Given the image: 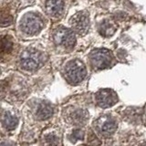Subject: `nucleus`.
I'll return each mask as SVG.
<instances>
[{
	"label": "nucleus",
	"instance_id": "1",
	"mask_svg": "<svg viewBox=\"0 0 146 146\" xmlns=\"http://www.w3.org/2000/svg\"><path fill=\"white\" fill-rule=\"evenodd\" d=\"M87 75V70L83 62L80 59H73L65 68V77L71 84H78L82 81Z\"/></svg>",
	"mask_w": 146,
	"mask_h": 146
},
{
	"label": "nucleus",
	"instance_id": "2",
	"mask_svg": "<svg viewBox=\"0 0 146 146\" xmlns=\"http://www.w3.org/2000/svg\"><path fill=\"white\" fill-rule=\"evenodd\" d=\"M42 55L35 49H26L20 55V65L26 70H35L42 62Z\"/></svg>",
	"mask_w": 146,
	"mask_h": 146
},
{
	"label": "nucleus",
	"instance_id": "3",
	"mask_svg": "<svg viewBox=\"0 0 146 146\" xmlns=\"http://www.w3.org/2000/svg\"><path fill=\"white\" fill-rule=\"evenodd\" d=\"M43 21L35 14H27L21 20V29L27 35H36L42 29Z\"/></svg>",
	"mask_w": 146,
	"mask_h": 146
},
{
	"label": "nucleus",
	"instance_id": "4",
	"mask_svg": "<svg viewBox=\"0 0 146 146\" xmlns=\"http://www.w3.org/2000/svg\"><path fill=\"white\" fill-rule=\"evenodd\" d=\"M54 41L57 45L66 48H72L75 46L76 38L73 31L65 27H58L54 33Z\"/></svg>",
	"mask_w": 146,
	"mask_h": 146
},
{
	"label": "nucleus",
	"instance_id": "5",
	"mask_svg": "<svg viewBox=\"0 0 146 146\" xmlns=\"http://www.w3.org/2000/svg\"><path fill=\"white\" fill-rule=\"evenodd\" d=\"M90 58L93 67L99 70L109 67L111 62V54L109 50L104 48L94 49L93 51H91Z\"/></svg>",
	"mask_w": 146,
	"mask_h": 146
},
{
	"label": "nucleus",
	"instance_id": "6",
	"mask_svg": "<svg viewBox=\"0 0 146 146\" xmlns=\"http://www.w3.org/2000/svg\"><path fill=\"white\" fill-rule=\"evenodd\" d=\"M94 128L100 134L110 136L117 129V123L111 116H102L94 121Z\"/></svg>",
	"mask_w": 146,
	"mask_h": 146
},
{
	"label": "nucleus",
	"instance_id": "7",
	"mask_svg": "<svg viewBox=\"0 0 146 146\" xmlns=\"http://www.w3.org/2000/svg\"><path fill=\"white\" fill-rule=\"evenodd\" d=\"M70 24L78 33L84 35L87 33L90 27L89 16L86 12H79L75 16H73L70 19Z\"/></svg>",
	"mask_w": 146,
	"mask_h": 146
},
{
	"label": "nucleus",
	"instance_id": "8",
	"mask_svg": "<svg viewBox=\"0 0 146 146\" xmlns=\"http://www.w3.org/2000/svg\"><path fill=\"white\" fill-rule=\"evenodd\" d=\"M117 95L111 90H102L96 94V100L100 107L109 108L111 107L117 102Z\"/></svg>",
	"mask_w": 146,
	"mask_h": 146
},
{
	"label": "nucleus",
	"instance_id": "9",
	"mask_svg": "<svg viewBox=\"0 0 146 146\" xmlns=\"http://www.w3.org/2000/svg\"><path fill=\"white\" fill-rule=\"evenodd\" d=\"M64 8L63 0H48L46 3V10L52 17L61 15Z\"/></svg>",
	"mask_w": 146,
	"mask_h": 146
},
{
	"label": "nucleus",
	"instance_id": "10",
	"mask_svg": "<svg viewBox=\"0 0 146 146\" xmlns=\"http://www.w3.org/2000/svg\"><path fill=\"white\" fill-rule=\"evenodd\" d=\"M53 114V108L50 104L47 102L40 103L36 108V115L39 120H47L49 117H51Z\"/></svg>",
	"mask_w": 146,
	"mask_h": 146
},
{
	"label": "nucleus",
	"instance_id": "11",
	"mask_svg": "<svg viewBox=\"0 0 146 146\" xmlns=\"http://www.w3.org/2000/svg\"><path fill=\"white\" fill-rule=\"evenodd\" d=\"M18 123V120L15 114L9 111H6L4 113L2 118V124L4 128L7 131H12L17 127Z\"/></svg>",
	"mask_w": 146,
	"mask_h": 146
},
{
	"label": "nucleus",
	"instance_id": "12",
	"mask_svg": "<svg viewBox=\"0 0 146 146\" xmlns=\"http://www.w3.org/2000/svg\"><path fill=\"white\" fill-rule=\"evenodd\" d=\"M87 120H88V113L84 110H76L70 114V121L74 124H82Z\"/></svg>",
	"mask_w": 146,
	"mask_h": 146
},
{
	"label": "nucleus",
	"instance_id": "13",
	"mask_svg": "<svg viewBox=\"0 0 146 146\" xmlns=\"http://www.w3.org/2000/svg\"><path fill=\"white\" fill-rule=\"evenodd\" d=\"M83 136H84L83 132L80 131H76L75 132H73V133H72V137L74 139H76V140L82 139V138H83Z\"/></svg>",
	"mask_w": 146,
	"mask_h": 146
}]
</instances>
